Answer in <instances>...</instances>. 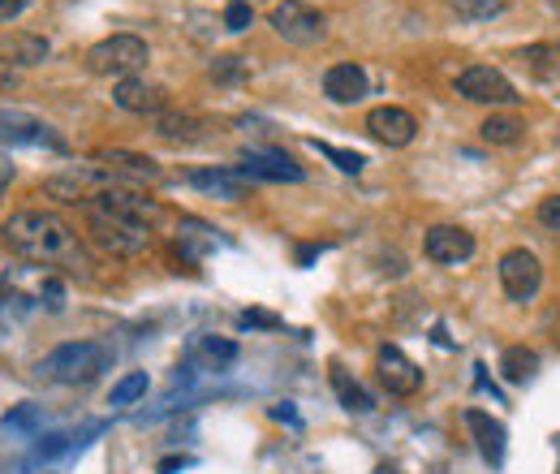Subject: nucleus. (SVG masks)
<instances>
[{
    "mask_svg": "<svg viewBox=\"0 0 560 474\" xmlns=\"http://www.w3.org/2000/svg\"><path fill=\"white\" fill-rule=\"evenodd\" d=\"M0 242H4L13 255H22V259H31V264H44V268H70V271H78V276H91V268H95L86 242L73 233L57 211H39V207L13 211V216L0 224Z\"/></svg>",
    "mask_w": 560,
    "mask_h": 474,
    "instance_id": "f257e3e1",
    "label": "nucleus"
},
{
    "mask_svg": "<svg viewBox=\"0 0 560 474\" xmlns=\"http://www.w3.org/2000/svg\"><path fill=\"white\" fill-rule=\"evenodd\" d=\"M86 242L113 259H139L151 251V229L130 220V216H117V211H104V207H86Z\"/></svg>",
    "mask_w": 560,
    "mask_h": 474,
    "instance_id": "f03ea898",
    "label": "nucleus"
},
{
    "mask_svg": "<svg viewBox=\"0 0 560 474\" xmlns=\"http://www.w3.org/2000/svg\"><path fill=\"white\" fill-rule=\"evenodd\" d=\"M35 371L44 380H52V384L78 389V384H91V380H100L108 371V349L100 340H66L52 354H44Z\"/></svg>",
    "mask_w": 560,
    "mask_h": 474,
    "instance_id": "7ed1b4c3",
    "label": "nucleus"
},
{
    "mask_svg": "<svg viewBox=\"0 0 560 474\" xmlns=\"http://www.w3.org/2000/svg\"><path fill=\"white\" fill-rule=\"evenodd\" d=\"M147 61H151V48L139 35H108V39L86 48V69L95 78H117V82L121 78H139Z\"/></svg>",
    "mask_w": 560,
    "mask_h": 474,
    "instance_id": "20e7f679",
    "label": "nucleus"
},
{
    "mask_svg": "<svg viewBox=\"0 0 560 474\" xmlns=\"http://www.w3.org/2000/svg\"><path fill=\"white\" fill-rule=\"evenodd\" d=\"M272 31H277L284 44H298V48H311L328 35V18L306 4V0H277L272 4Z\"/></svg>",
    "mask_w": 560,
    "mask_h": 474,
    "instance_id": "39448f33",
    "label": "nucleus"
},
{
    "mask_svg": "<svg viewBox=\"0 0 560 474\" xmlns=\"http://www.w3.org/2000/svg\"><path fill=\"white\" fill-rule=\"evenodd\" d=\"M91 164L104 169L121 186H155V182H164V169L151 155L126 151V147H100V151H91Z\"/></svg>",
    "mask_w": 560,
    "mask_h": 474,
    "instance_id": "423d86ee",
    "label": "nucleus"
},
{
    "mask_svg": "<svg viewBox=\"0 0 560 474\" xmlns=\"http://www.w3.org/2000/svg\"><path fill=\"white\" fill-rule=\"evenodd\" d=\"M457 95L470 104H491V108H513L522 95L517 86L495 66H466L457 73Z\"/></svg>",
    "mask_w": 560,
    "mask_h": 474,
    "instance_id": "0eeeda50",
    "label": "nucleus"
},
{
    "mask_svg": "<svg viewBox=\"0 0 560 474\" xmlns=\"http://www.w3.org/2000/svg\"><path fill=\"white\" fill-rule=\"evenodd\" d=\"M495 271H500V285H504V293H509L513 302H530V298L544 289V264H539V255L526 251V246L504 251Z\"/></svg>",
    "mask_w": 560,
    "mask_h": 474,
    "instance_id": "6e6552de",
    "label": "nucleus"
},
{
    "mask_svg": "<svg viewBox=\"0 0 560 474\" xmlns=\"http://www.w3.org/2000/svg\"><path fill=\"white\" fill-rule=\"evenodd\" d=\"M422 251H427L431 264L457 268V264H470V259H475L479 242H475V233L462 229V224H431L427 238H422Z\"/></svg>",
    "mask_w": 560,
    "mask_h": 474,
    "instance_id": "1a4fd4ad",
    "label": "nucleus"
},
{
    "mask_svg": "<svg viewBox=\"0 0 560 474\" xmlns=\"http://www.w3.org/2000/svg\"><path fill=\"white\" fill-rule=\"evenodd\" d=\"M86 207H104V211L130 216V220H139V224H147V229H155L160 216H164V207L155 204V199H147L139 186H121V182H108Z\"/></svg>",
    "mask_w": 560,
    "mask_h": 474,
    "instance_id": "9d476101",
    "label": "nucleus"
},
{
    "mask_svg": "<svg viewBox=\"0 0 560 474\" xmlns=\"http://www.w3.org/2000/svg\"><path fill=\"white\" fill-rule=\"evenodd\" d=\"M113 177L104 173V169H95V164H73L66 173H57V177H48L44 182V190L52 195V199H61V204H91L104 186H108Z\"/></svg>",
    "mask_w": 560,
    "mask_h": 474,
    "instance_id": "9b49d317",
    "label": "nucleus"
},
{
    "mask_svg": "<svg viewBox=\"0 0 560 474\" xmlns=\"http://www.w3.org/2000/svg\"><path fill=\"white\" fill-rule=\"evenodd\" d=\"M237 173L250 177V182H302V177H306L302 164L289 160L284 151H277V147H246Z\"/></svg>",
    "mask_w": 560,
    "mask_h": 474,
    "instance_id": "f8f14e48",
    "label": "nucleus"
},
{
    "mask_svg": "<svg viewBox=\"0 0 560 474\" xmlns=\"http://www.w3.org/2000/svg\"><path fill=\"white\" fill-rule=\"evenodd\" d=\"M375 371H380V384H384L393 397H415L422 389L419 362L406 358L397 345H380V349H375Z\"/></svg>",
    "mask_w": 560,
    "mask_h": 474,
    "instance_id": "ddd939ff",
    "label": "nucleus"
},
{
    "mask_svg": "<svg viewBox=\"0 0 560 474\" xmlns=\"http://www.w3.org/2000/svg\"><path fill=\"white\" fill-rule=\"evenodd\" d=\"M0 142L4 147H66L61 138L52 135L48 122L31 117V113H18V108H0Z\"/></svg>",
    "mask_w": 560,
    "mask_h": 474,
    "instance_id": "4468645a",
    "label": "nucleus"
},
{
    "mask_svg": "<svg viewBox=\"0 0 560 474\" xmlns=\"http://www.w3.org/2000/svg\"><path fill=\"white\" fill-rule=\"evenodd\" d=\"M366 135L384 147H410L419 135V122L410 108H397V104H384V108H371L366 113Z\"/></svg>",
    "mask_w": 560,
    "mask_h": 474,
    "instance_id": "2eb2a0df",
    "label": "nucleus"
},
{
    "mask_svg": "<svg viewBox=\"0 0 560 474\" xmlns=\"http://www.w3.org/2000/svg\"><path fill=\"white\" fill-rule=\"evenodd\" d=\"M113 104L126 113H139V117H160L168 108V91L147 82V78H121L113 86Z\"/></svg>",
    "mask_w": 560,
    "mask_h": 474,
    "instance_id": "dca6fc26",
    "label": "nucleus"
},
{
    "mask_svg": "<svg viewBox=\"0 0 560 474\" xmlns=\"http://www.w3.org/2000/svg\"><path fill=\"white\" fill-rule=\"evenodd\" d=\"M151 130L164 138V142H177V147H190V142H203L211 135V126L203 117H195V113H160V117H151Z\"/></svg>",
    "mask_w": 560,
    "mask_h": 474,
    "instance_id": "f3484780",
    "label": "nucleus"
},
{
    "mask_svg": "<svg viewBox=\"0 0 560 474\" xmlns=\"http://www.w3.org/2000/svg\"><path fill=\"white\" fill-rule=\"evenodd\" d=\"M324 95L332 104H358L366 95V69L353 66V61H341L324 73Z\"/></svg>",
    "mask_w": 560,
    "mask_h": 474,
    "instance_id": "a211bd4d",
    "label": "nucleus"
},
{
    "mask_svg": "<svg viewBox=\"0 0 560 474\" xmlns=\"http://www.w3.org/2000/svg\"><path fill=\"white\" fill-rule=\"evenodd\" d=\"M0 57L13 61V66H44L52 57V44L35 31H13V35L0 39Z\"/></svg>",
    "mask_w": 560,
    "mask_h": 474,
    "instance_id": "6ab92c4d",
    "label": "nucleus"
},
{
    "mask_svg": "<svg viewBox=\"0 0 560 474\" xmlns=\"http://www.w3.org/2000/svg\"><path fill=\"white\" fill-rule=\"evenodd\" d=\"M466 427L475 431V444H479L483 462L500 466L504 462V423H495L483 409H466Z\"/></svg>",
    "mask_w": 560,
    "mask_h": 474,
    "instance_id": "aec40b11",
    "label": "nucleus"
},
{
    "mask_svg": "<svg viewBox=\"0 0 560 474\" xmlns=\"http://www.w3.org/2000/svg\"><path fill=\"white\" fill-rule=\"evenodd\" d=\"M190 186L211 190V195H220V199H242V195H246V177H242L237 169H195V173H190Z\"/></svg>",
    "mask_w": 560,
    "mask_h": 474,
    "instance_id": "412c9836",
    "label": "nucleus"
},
{
    "mask_svg": "<svg viewBox=\"0 0 560 474\" xmlns=\"http://www.w3.org/2000/svg\"><path fill=\"white\" fill-rule=\"evenodd\" d=\"M535 371H539V354H535V349H526V345H509V349L500 354V375H504L509 384H526Z\"/></svg>",
    "mask_w": 560,
    "mask_h": 474,
    "instance_id": "4be33fe9",
    "label": "nucleus"
},
{
    "mask_svg": "<svg viewBox=\"0 0 560 474\" xmlns=\"http://www.w3.org/2000/svg\"><path fill=\"white\" fill-rule=\"evenodd\" d=\"M479 135L491 147H513V142H522V135H526V122L513 117V113H491L488 122L479 126Z\"/></svg>",
    "mask_w": 560,
    "mask_h": 474,
    "instance_id": "5701e85b",
    "label": "nucleus"
},
{
    "mask_svg": "<svg viewBox=\"0 0 560 474\" xmlns=\"http://www.w3.org/2000/svg\"><path fill=\"white\" fill-rule=\"evenodd\" d=\"M332 389H337V397H341V406L350 409V414H371L375 409V402H371V393L358 384V380H350L346 371H332Z\"/></svg>",
    "mask_w": 560,
    "mask_h": 474,
    "instance_id": "b1692460",
    "label": "nucleus"
},
{
    "mask_svg": "<svg viewBox=\"0 0 560 474\" xmlns=\"http://www.w3.org/2000/svg\"><path fill=\"white\" fill-rule=\"evenodd\" d=\"M147 371H130V375H121L117 384H113V397H108V406H135L139 397H147Z\"/></svg>",
    "mask_w": 560,
    "mask_h": 474,
    "instance_id": "393cba45",
    "label": "nucleus"
},
{
    "mask_svg": "<svg viewBox=\"0 0 560 474\" xmlns=\"http://www.w3.org/2000/svg\"><path fill=\"white\" fill-rule=\"evenodd\" d=\"M462 22H491L504 13V0H448Z\"/></svg>",
    "mask_w": 560,
    "mask_h": 474,
    "instance_id": "a878e982",
    "label": "nucleus"
},
{
    "mask_svg": "<svg viewBox=\"0 0 560 474\" xmlns=\"http://www.w3.org/2000/svg\"><path fill=\"white\" fill-rule=\"evenodd\" d=\"M311 147H315V151H319L324 160H332V164H337L341 173H353V177H358V173L366 169V160H362L358 151H346V147H332V142H319V138H311Z\"/></svg>",
    "mask_w": 560,
    "mask_h": 474,
    "instance_id": "bb28decb",
    "label": "nucleus"
},
{
    "mask_svg": "<svg viewBox=\"0 0 560 474\" xmlns=\"http://www.w3.org/2000/svg\"><path fill=\"white\" fill-rule=\"evenodd\" d=\"M39 418H44V409L35 406V402H22V406H13L0 418V431H35Z\"/></svg>",
    "mask_w": 560,
    "mask_h": 474,
    "instance_id": "cd10ccee",
    "label": "nucleus"
},
{
    "mask_svg": "<svg viewBox=\"0 0 560 474\" xmlns=\"http://www.w3.org/2000/svg\"><path fill=\"white\" fill-rule=\"evenodd\" d=\"M208 362H215V367H229L233 358H237V340H224V337H199V345H195Z\"/></svg>",
    "mask_w": 560,
    "mask_h": 474,
    "instance_id": "c85d7f7f",
    "label": "nucleus"
},
{
    "mask_svg": "<svg viewBox=\"0 0 560 474\" xmlns=\"http://www.w3.org/2000/svg\"><path fill=\"white\" fill-rule=\"evenodd\" d=\"M250 26H255V9H250V0H229V4H224V31L242 35V31H250Z\"/></svg>",
    "mask_w": 560,
    "mask_h": 474,
    "instance_id": "c756f323",
    "label": "nucleus"
},
{
    "mask_svg": "<svg viewBox=\"0 0 560 474\" xmlns=\"http://www.w3.org/2000/svg\"><path fill=\"white\" fill-rule=\"evenodd\" d=\"M208 73L215 82H242L246 78V57H233V53L229 57H215L208 66Z\"/></svg>",
    "mask_w": 560,
    "mask_h": 474,
    "instance_id": "7c9ffc66",
    "label": "nucleus"
},
{
    "mask_svg": "<svg viewBox=\"0 0 560 474\" xmlns=\"http://www.w3.org/2000/svg\"><path fill=\"white\" fill-rule=\"evenodd\" d=\"M66 449H70V436L52 431V436H44V440L35 444V453H31V466H39V462H52V458H61Z\"/></svg>",
    "mask_w": 560,
    "mask_h": 474,
    "instance_id": "2f4dec72",
    "label": "nucleus"
},
{
    "mask_svg": "<svg viewBox=\"0 0 560 474\" xmlns=\"http://www.w3.org/2000/svg\"><path fill=\"white\" fill-rule=\"evenodd\" d=\"M548 61H560V48H552V44H539V48H522V66L548 73Z\"/></svg>",
    "mask_w": 560,
    "mask_h": 474,
    "instance_id": "473e14b6",
    "label": "nucleus"
},
{
    "mask_svg": "<svg viewBox=\"0 0 560 474\" xmlns=\"http://www.w3.org/2000/svg\"><path fill=\"white\" fill-rule=\"evenodd\" d=\"M535 216H539V224H544V229L560 233V195H548V199L539 204V211H535Z\"/></svg>",
    "mask_w": 560,
    "mask_h": 474,
    "instance_id": "72a5a7b5",
    "label": "nucleus"
},
{
    "mask_svg": "<svg viewBox=\"0 0 560 474\" xmlns=\"http://www.w3.org/2000/svg\"><path fill=\"white\" fill-rule=\"evenodd\" d=\"M280 320L277 315H268V311H246L242 315V328H277Z\"/></svg>",
    "mask_w": 560,
    "mask_h": 474,
    "instance_id": "f704fd0d",
    "label": "nucleus"
},
{
    "mask_svg": "<svg viewBox=\"0 0 560 474\" xmlns=\"http://www.w3.org/2000/svg\"><path fill=\"white\" fill-rule=\"evenodd\" d=\"M9 86H18V66L0 57V91H9Z\"/></svg>",
    "mask_w": 560,
    "mask_h": 474,
    "instance_id": "c9c22d12",
    "label": "nucleus"
},
{
    "mask_svg": "<svg viewBox=\"0 0 560 474\" xmlns=\"http://www.w3.org/2000/svg\"><path fill=\"white\" fill-rule=\"evenodd\" d=\"M26 9V0H0V22H13Z\"/></svg>",
    "mask_w": 560,
    "mask_h": 474,
    "instance_id": "e433bc0d",
    "label": "nucleus"
},
{
    "mask_svg": "<svg viewBox=\"0 0 560 474\" xmlns=\"http://www.w3.org/2000/svg\"><path fill=\"white\" fill-rule=\"evenodd\" d=\"M190 466V458H164L160 462V474H177V471H186Z\"/></svg>",
    "mask_w": 560,
    "mask_h": 474,
    "instance_id": "4c0bfd02",
    "label": "nucleus"
},
{
    "mask_svg": "<svg viewBox=\"0 0 560 474\" xmlns=\"http://www.w3.org/2000/svg\"><path fill=\"white\" fill-rule=\"evenodd\" d=\"M272 418H280V423H298V414H293V406H289V402L272 406Z\"/></svg>",
    "mask_w": 560,
    "mask_h": 474,
    "instance_id": "58836bf2",
    "label": "nucleus"
},
{
    "mask_svg": "<svg viewBox=\"0 0 560 474\" xmlns=\"http://www.w3.org/2000/svg\"><path fill=\"white\" fill-rule=\"evenodd\" d=\"M9 182H13V164H9L4 155H0V195L9 190Z\"/></svg>",
    "mask_w": 560,
    "mask_h": 474,
    "instance_id": "ea45409f",
    "label": "nucleus"
},
{
    "mask_svg": "<svg viewBox=\"0 0 560 474\" xmlns=\"http://www.w3.org/2000/svg\"><path fill=\"white\" fill-rule=\"evenodd\" d=\"M315 255H319V246H302V251H298V264H311Z\"/></svg>",
    "mask_w": 560,
    "mask_h": 474,
    "instance_id": "a19ab883",
    "label": "nucleus"
}]
</instances>
